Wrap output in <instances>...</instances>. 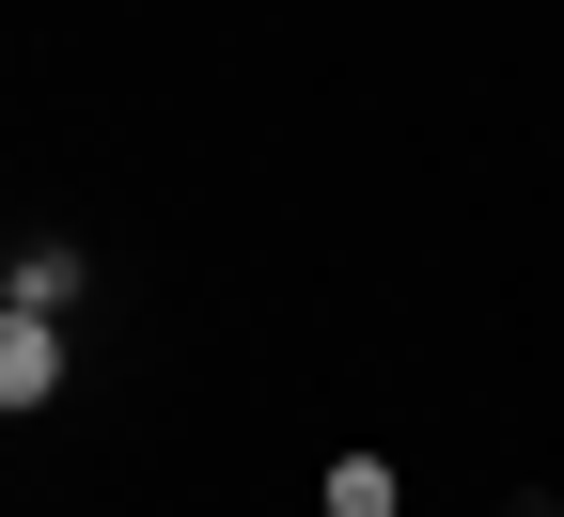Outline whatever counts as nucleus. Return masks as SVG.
Here are the masks:
<instances>
[{"label":"nucleus","mask_w":564,"mask_h":517,"mask_svg":"<svg viewBox=\"0 0 564 517\" xmlns=\"http://www.w3.org/2000/svg\"><path fill=\"white\" fill-rule=\"evenodd\" d=\"M47 392H63V314L0 299V408H47Z\"/></svg>","instance_id":"f257e3e1"},{"label":"nucleus","mask_w":564,"mask_h":517,"mask_svg":"<svg viewBox=\"0 0 564 517\" xmlns=\"http://www.w3.org/2000/svg\"><path fill=\"white\" fill-rule=\"evenodd\" d=\"M0 299H17V314H63V330H79V299H95V251H79V236H47V251H17V282H0Z\"/></svg>","instance_id":"f03ea898"},{"label":"nucleus","mask_w":564,"mask_h":517,"mask_svg":"<svg viewBox=\"0 0 564 517\" xmlns=\"http://www.w3.org/2000/svg\"><path fill=\"white\" fill-rule=\"evenodd\" d=\"M314 502H329V517H408V471H392V455H329Z\"/></svg>","instance_id":"7ed1b4c3"},{"label":"nucleus","mask_w":564,"mask_h":517,"mask_svg":"<svg viewBox=\"0 0 564 517\" xmlns=\"http://www.w3.org/2000/svg\"><path fill=\"white\" fill-rule=\"evenodd\" d=\"M0 282H17V251H0Z\"/></svg>","instance_id":"20e7f679"}]
</instances>
